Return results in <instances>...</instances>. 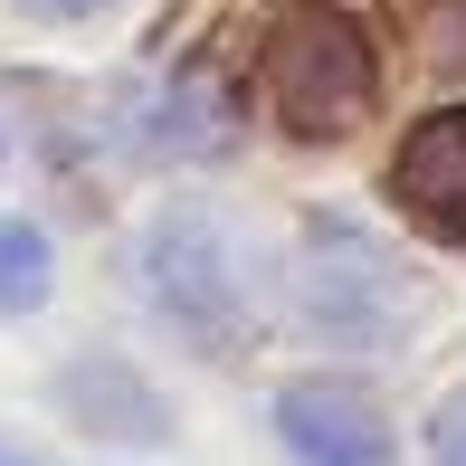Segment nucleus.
<instances>
[{
    "mask_svg": "<svg viewBox=\"0 0 466 466\" xmlns=\"http://www.w3.org/2000/svg\"><path fill=\"white\" fill-rule=\"evenodd\" d=\"M400 190H410L429 219H466V115H438L410 134L400 153Z\"/></svg>",
    "mask_w": 466,
    "mask_h": 466,
    "instance_id": "nucleus-4",
    "label": "nucleus"
},
{
    "mask_svg": "<svg viewBox=\"0 0 466 466\" xmlns=\"http://www.w3.org/2000/svg\"><path fill=\"white\" fill-rule=\"evenodd\" d=\"M277 429H286V448L305 466H400L390 457V419H380L362 390H343V380L286 390L277 400Z\"/></svg>",
    "mask_w": 466,
    "mask_h": 466,
    "instance_id": "nucleus-3",
    "label": "nucleus"
},
{
    "mask_svg": "<svg viewBox=\"0 0 466 466\" xmlns=\"http://www.w3.org/2000/svg\"><path fill=\"white\" fill-rule=\"evenodd\" d=\"M267 105L286 115V134H352V124L371 115V48L362 29H352L343 10H314V0H295V10L267 29Z\"/></svg>",
    "mask_w": 466,
    "mask_h": 466,
    "instance_id": "nucleus-1",
    "label": "nucleus"
},
{
    "mask_svg": "<svg viewBox=\"0 0 466 466\" xmlns=\"http://www.w3.org/2000/svg\"><path fill=\"white\" fill-rule=\"evenodd\" d=\"M48 295V238L29 219H0V314H38Z\"/></svg>",
    "mask_w": 466,
    "mask_h": 466,
    "instance_id": "nucleus-5",
    "label": "nucleus"
},
{
    "mask_svg": "<svg viewBox=\"0 0 466 466\" xmlns=\"http://www.w3.org/2000/svg\"><path fill=\"white\" fill-rule=\"evenodd\" d=\"M429 466H466V390L429 419Z\"/></svg>",
    "mask_w": 466,
    "mask_h": 466,
    "instance_id": "nucleus-6",
    "label": "nucleus"
},
{
    "mask_svg": "<svg viewBox=\"0 0 466 466\" xmlns=\"http://www.w3.org/2000/svg\"><path fill=\"white\" fill-rule=\"evenodd\" d=\"M29 10H48V19H86V10H105V0H29Z\"/></svg>",
    "mask_w": 466,
    "mask_h": 466,
    "instance_id": "nucleus-7",
    "label": "nucleus"
},
{
    "mask_svg": "<svg viewBox=\"0 0 466 466\" xmlns=\"http://www.w3.org/2000/svg\"><path fill=\"white\" fill-rule=\"evenodd\" d=\"M143 286H153V305L172 314V333L190 343H228L238 333V258H228V238L209 219H162L153 238H143Z\"/></svg>",
    "mask_w": 466,
    "mask_h": 466,
    "instance_id": "nucleus-2",
    "label": "nucleus"
}]
</instances>
